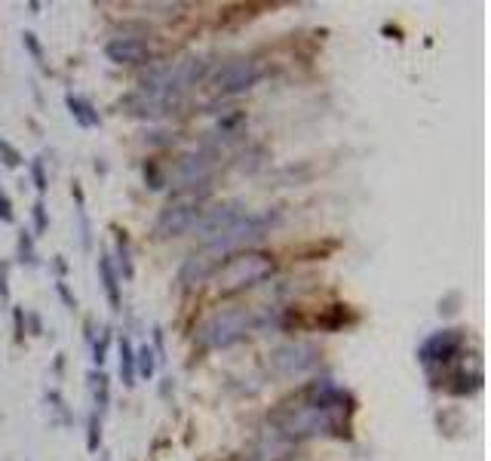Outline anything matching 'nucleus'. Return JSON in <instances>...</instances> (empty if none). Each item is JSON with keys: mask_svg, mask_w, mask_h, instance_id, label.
Masks as SVG:
<instances>
[{"mask_svg": "<svg viewBox=\"0 0 491 461\" xmlns=\"http://www.w3.org/2000/svg\"><path fill=\"white\" fill-rule=\"evenodd\" d=\"M114 262V271L120 280H132L135 277V265H132V249H129V237H126V230H117V258H111Z\"/></svg>", "mask_w": 491, "mask_h": 461, "instance_id": "nucleus-18", "label": "nucleus"}, {"mask_svg": "<svg viewBox=\"0 0 491 461\" xmlns=\"http://www.w3.org/2000/svg\"><path fill=\"white\" fill-rule=\"evenodd\" d=\"M98 277H101V289H105L111 311H123V295H120V277L114 271V262H111L108 252L98 255Z\"/></svg>", "mask_w": 491, "mask_h": 461, "instance_id": "nucleus-15", "label": "nucleus"}, {"mask_svg": "<svg viewBox=\"0 0 491 461\" xmlns=\"http://www.w3.org/2000/svg\"><path fill=\"white\" fill-rule=\"evenodd\" d=\"M271 274H273V258L267 252H237L227 262H221V267L212 277H215L218 292L230 295V292H243L249 286H258Z\"/></svg>", "mask_w": 491, "mask_h": 461, "instance_id": "nucleus-3", "label": "nucleus"}, {"mask_svg": "<svg viewBox=\"0 0 491 461\" xmlns=\"http://www.w3.org/2000/svg\"><path fill=\"white\" fill-rule=\"evenodd\" d=\"M13 326H16V341H18V345H25V332H28V326H25V308H13Z\"/></svg>", "mask_w": 491, "mask_h": 461, "instance_id": "nucleus-30", "label": "nucleus"}, {"mask_svg": "<svg viewBox=\"0 0 491 461\" xmlns=\"http://www.w3.org/2000/svg\"><path fill=\"white\" fill-rule=\"evenodd\" d=\"M46 403H50V409L59 415V424H71V412H68V403H64V396L59 391H50L46 394Z\"/></svg>", "mask_w": 491, "mask_h": 461, "instance_id": "nucleus-27", "label": "nucleus"}, {"mask_svg": "<svg viewBox=\"0 0 491 461\" xmlns=\"http://www.w3.org/2000/svg\"><path fill=\"white\" fill-rule=\"evenodd\" d=\"M221 262L225 258H218L215 252H209V249H203V252L197 255L193 252L188 262H184V267H181V274H179V280L184 283V286H193V283H203L206 277H212L221 267Z\"/></svg>", "mask_w": 491, "mask_h": 461, "instance_id": "nucleus-14", "label": "nucleus"}, {"mask_svg": "<svg viewBox=\"0 0 491 461\" xmlns=\"http://www.w3.org/2000/svg\"><path fill=\"white\" fill-rule=\"evenodd\" d=\"M276 221H280V216H271V212H264V216H249L246 212V216L237 218L218 240L206 243V249L209 252H215L218 258H225L227 252H234V249L246 246V243H255V240H261L264 234H271V228L276 225Z\"/></svg>", "mask_w": 491, "mask_h": 461, "instance_id": "nucleus-6", "label": "nucleus"}, {"mask_svg": "<svg viewBox=\"0 0 491 461\" xmlns=\"http://www.w3.org/2000/svg\"><path fill=\"white\" fill-rule=\"evenodd\" d=\"M0 301H9V265L0 262Z\"/></svg>", "mask_w": 491, "mask_h": 461, "instance_id": "nucleus-32", "label": "nucleus"}, {"mask_svg": "<svg viewBox=\"0 0 491 461\" xmlns=\"http://www.w3.org/2000/svg\"><path fill=\"white\" fill-rule=\"evenodd\" d=\"M120 382L123 387H135V348L126 335L120 338Z\"/></svg>", "mask_w": 491, "mask_h": 461, "instance_id": "nucleus-19", "label": "nucleus"}, {"mask_svg": "<svg viewBox=\"0 0 491 461\" xmlns=\"http://www.w3.org/2000/svg\"><path fill=\"white\" fill-rule=\"evenodd\" d=\"M347 403V391H341L338 384H332L329 378L313 382L310 387L301 391V403L289 406L286 403L280 412L273 415L276 431L286 437H332V433H344L347 424L341 421V409Z\"/></svg>", "mask_w": 491, "mask_h": 461, "instance_id": "nucleus-1", "label": "nucleus"}, {"mask_svg": "<svg viewBox=\"0 0 491 461\" xmlns=\"http://www.w3.org/2000/svg\"><path fill=\"white\" fill-rule=\"evenodd\" d=\"M209 191H200L197 188L193 191H181L179 197H172L166 206L160 209V216H157L154 221V230L160 237H181V234H188V230L193 228V221H197L200 216V200L206 197Z\"/></svg>", "mask_w": 491, "mask_h": 461, "instance_id": "nucleus-5", "label": "nucleus"}, {"mask_svg": "<svg viewBox=\"0 0 491 461\" xmlns=\"http://www.w3.org/2000/svg\"><path fill=\"white\" fill-rule=\"evenodd\" d=\"M0 221L4 225H16V212H13V200H9V194L0 188Z\"/></svg>", "mask_w": 491, "mask_h": 461, "instance_id": "nucleus-29", "label": "nucleus"}, {"mask_svg": "<svg viewBox=\"0 0 491 461\" xmlns=\"http://www.w3.org/2000/svg\"><path fill=\"white\" fill-rule=\"evenodd\" d=\"M105 55L114 65H147L151 62V46L138 37H114V40H108Z\"/></svg>", "mask_w": 491, "mask_h": 461, "instance_id": "nucleus-13", "label": "nucleus"}, {"mask_svg": "<svg viewBox=\"0 0 491 461\" xmlns=\"http://www.w3.org/2000/svg\"><path fill=\"white\" fill-rule=\"evenodd\" d=\"M145 182L151 184V188H163V179H160V172H157V166H154V163H147V166H145Z\"/></svg>", "mask_w": 491, "mask_h": 461, "instance_id": "nucleus-33", "label": "nucleus"}, {"mask_svg": "<svg viewBox=\"0 0 491 461\" xmlns=\"http://www.w3.org/2000/svg\"><path fill=\"white\" fill-rule=\"evenodd\" d=\"M271 326V308L252 311V308H234V311H218L206 317L193 332L200 348H230L237 345L246 332Z\"/></svg>", "mask_w": 491, "mask_h": 461, "instance_id": "nucleus-2", "label": "nucleus"}, {"mask_svg": "<svg viewBox=\"0 0 491 461\" xmlns=\"http://www.w3.org/2000/svg\"><path fill=\"white\" fill-rule=\"evenodd\" d=\"M98 446H101V415L89 412V418H86V449L98 452Z\"/></svg>", "mask_w": 491, "mask_h": 461, "instance_id": "nucleus-25", "label": "nucleus"}, {"mask_svg": "<svg viewBox=\"0 0 491 461\" xmlns=\"http://www.w3.org/2000/svg\"><path fill=\"white\" fill-rule=\"evenodd\" d=\"M261 74H264V68L255 59H246V55L243 59H230L215 71L212 89H215V96H237V92L252 89L261 80Z\"/></svg>", "mask_w": 491, "mask_h": 461, "instance_id": "nucleus-8", "label": "nucleus"}, {"mask_svg": "<svg viewBox=\"0 0 491 461\" xmlns=\"http://www.w3.org/2000/svg\"><path fill=\"white\" fill-rule=\"evenodd\" d=\"M111 338H114V329L111 326H105L98 332V338L92 341V363H96L98 369H101V363L108 360V348H111Z\"/></svg>", "mask_w": 491, "mask_h": 461, "instance_id": "nucleus-22", "label": "nucleus"}, {"mask_svg": "<svg viewBox=\"0 0 491 461\" xmlns=\"http://www.w3.org/2000/svg\"><path fill=\"white\" fill-rule=\"evenodd\" d=\"M64 105H68V111H71V117H74V123H77V126L96 129L101 123V117H98V111L92 108V101L77 96V92H68V96H64Z\"/></svg>", "mask_w": 491, "mask_h": 461, "instance_id": "nucleus-16", "label": "nucleus"}, {"mask_svg": "<svg viewBox=\"0 0 491 461\" xmlns=\"http://www.w3.org/2000/svg\"><path fill=\"white\" fill-rule=\"evenodd\" d=\"M209 71V62L200 55L191 59H179V62H166L157 65L142 77V89H154V92H172V96H184V89H191L193 83H200Z\"/></svg>", "mask_w": 491, "mask_h": 461, "instance_id": "nucleus-4", "label": "nucleus"}, {"mask_svg": "<svg viewBox=\"0 0 491 461\" xmlns=\"http://www.w3.org/2000/svg\"><path fill=\"white\" fill-rule=\"evenodd\" d=\"M31 182H34V188H37V194H46V188H50V175H46V160L43 157H34L31 160Z\"/></svg>", "mask_w": 491, "mask_h": 461, "instance_id": "nucleus-24", "label": "nucleus"}, {"mask_svg": "<svg viewBox=\"0 0 491 461\" xmlns=\"http://www.w3.org/2000/svg\"><path fill=\"white\" fill-rule=\"evenodd\" d=\"M157 372V357H154V348L151 345H142V348H135V375H142L151 382Z\"/></svg>", "mask_w": 491, "mask_h": 461, "instance_id": "nucleus-21", "label": "nucleus"}, {"mask_svg": "<svg viewBox=\"0 0 491 461\" xmlns=\"http://www.w3.org/2000/svg\"><path fill=\"white\" fill-rule=\"evenodd\" d=\"M0 160H4V166H9V170H16V166L25 163V157L18 154V148L13 142H6V138H0Z\"/></svg>", "mask_w": 491, "mask_h": 461, "instance_id": "nucleus-26", "label": "nucleus"}, {"mask_svg": "<svg viewBox=\"0 0 491 461\" xmlns=\"http://www.w3.org/2000/svg\"><path fill=\"white\" fill-rule=\"evenodd\" d=\"M237 218H243V203L230 200V203H221V206H215V209H203L200 216H197V221H193L191 230L200 240L212 243V240H218Z\"/></svg>", "mask_w": 491, "mask_h": 461, "instance_id": "nucleus-10", "label": "nucleus"}, {"mask_svg": "<svg viewBox=\"0 0 491 461\" xmlns=\"http://www.w3.org/2000/svg\"><path fill=\"white\" fill-rule=\"evenodd\" d=\"M31 218H34V237H40L50 230V212H46V203L43 197H37L34 200V206H31Z\"/></svg>", "mask_w": 491, "mask_h": 461, "instance_id": "nucleus-23", "label": "nucleus"}, {"mask_svg": "<svg viewBox=\"0 0 491 461\" xmlns=\"http://www.w3.org/2000/svg\"><path fill=\"white\" fill-rule=\"evenodd\" d=\"M55 292H59V299L64 301V308H68V311L77 308V299H74V295H71V289H68V283H64V280L55 283Z\"/></svg>", "mask_w": 491, "mask_h": 461, "instance_id": "nucleus-31", "label": "nucleus"}, {"mask_svg": "<svg viewBox=\"0 0 491 461\" xmlns=\"http://www.w3.org/2000/svg\"><path fill=\"white\" fill-rule=\"evenodd\" d=\"M22 43H25V50L34 55V62L43 65V46H40V40H37V34L34 31H25L22 34Z\"/></svg>", "mask_w": 491, "mask_h": 461, "instance_id": "nucleus-28", "label": "nucleus"}, {"mask_svg": "<svg viewBox=\"0 0 491 461\" xmlns=\"http://www.w3.org/2000/svg\"><path fill=\"white\" fill-rule=\"evenodd\" d=\"M101 461H111V455H108V452H101Z\"/></svg>", "mask_w": 491, "mask_h": 461, "instance_id": "nucleus-35", "label": "nucleus"}, {"mask_svg": "<svg viewBox=\"0 0 491 461\" xmlns=\"http://www.w3.org/2000/svg\"><path fill=\"white\" fill-rule=\"evenodd\" d=\"M464 345H467L464 329L433 332V335L418 348V360L424 366H446V363H451V360L461 354V350H464Z\"/></svg>", "mask_w": 491, "mask_h": 461, "instance_id": "nucleus-9", "label": "nucleus"}, {"mask_svg": "<svg viewBox=\"0 0 491 461\" xmlns=\"http://www.w3.org/2000/svg\"><path fill=\"white\" fill-rule=\"evenodd\" d=\"M212 170H215V154L212 151H197V154H188L175 163L172 170V184L179 191H193L197 184H206Z\"/></svg>", "mask_w": 491, "mask_h": 461, "instance_id": "nucleus-11", "label": "nucleus"}, {"mask_svg": "<svg viewBox=\"0 0 491 461\" xmlns=\"http://www.w3.org/2000/svg\"><path fill=\"white\" fill-rule=\"evenodd\" d=\"M317 363H320V348L310 345V341H289V345H280L267 354V369L280 378L304 375Z\"/></svg>", "mask_w": 491, "mask_h": 461, "instance_id": "nucleus-7", "label": "nucleus"}, {"mask_svg": "<svg viewBox=\"0 0 491 461\" xmlns=\"http://www.w3.org/2000/svg\"><path fill=\"white\" fill-rule=\"evenodd\" d=\"M16 258H18V265H25V267H37V265H40V258H37V249H34V234H31V230H22V234H18Z\"/></svg>", "mask_w": 491, "mask_h": 461, "instance_id": "nucleus-20", "label": "nucleus"}, {"mask_svg": "<svg viewBox=\"0 0 491 461\" xmlns=\"http://www.w3.org/2000/svg\"><path fill=\"white\" fill-rule=\"evenodd\" d=\"M120 105L126 108V114H135V117H166V114H172V111L181 105V96H172V92H154V89H138V92H132V96H126Z\"/></svg>", "mask_w": 491, "mask_h": 461, "instance_id": "nucleus-12", "label": "nucleus"}, {"mask_svg": "<svg viewBox=\"0 0 491 461\" xmlns=\"http://www.w3.org/2000/svg\"><path fill=\"white\" fill-rule=\"evenodd\" d=\"M52 267H55V274H59V280L64 277V271H68V262H64L62 255H55V262H52Z\"/></svg>", "mask_w": 491, "mask_h": 461, "instance_id": "nucleus-34", "label": "nucleus"}, {"mask_svg": "<svg viewBox=\"0 0 491 461\" xmlns=\"http://www.w3.org/2000/svg\"><path fill=\"white\" fill-rule=\"evenodd\" d=\"M89 391H92V406H96V415H105L108 412V403H111V382H108V375L101 372H96V369H92L89 372Z\"/></svg>", "mask_w": 491, "mask_h": 461, "instance_id": "nucleus-17", "label": "nucleus"}]
</instances>
